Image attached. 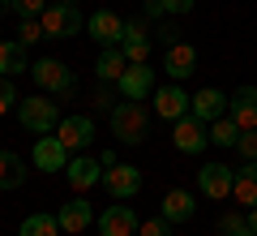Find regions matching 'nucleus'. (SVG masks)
<instances>
[{"label": "nucleus", "instance_id": "nucleus-1", "mask_svg": "<svg viewBox=\"0 0 257 236\" xmlns=\"http://www.w3.org/2000/svg\"><path fill=\"white\" fill-rule=\"evenodd\" d=\"M111 137L124 142V146H142V142L150 137V116H146V108L133 103V99L116 103V108H111Z\"/></svg>", "mask_w": 257, "mask_h": 236}, {"label": "nucleus", "instance_id": "nucleus-2", "mask_svg": "<svg viewBox=\"0 0 257 236\" xmlns=\"http://www.w3.org/2000/svg\"><path fill=\"white\" fill-rule=\"evenodd\" d=\"M30 77L39 82L43 95H60V99L73 95V69H69L64 60H56V56H39V60H30Z\"/></svg>", "mask_w": 257, "mask_h": 236}, {"label": "nucleus", "instance_id": "nucleus-3", "mask_svg": "<svg viewBox=\"0 0 257 236\" xmlns=\"http://www.w3.org/2000/svg\"><path fill=\"white\" fill-rule=\"evenodd\" d=\"M18 120L30 129V133L43 137V133H56V125H60L64 116H60V108H56L52 99H43V91H39L35 99H22L18 103Z\"/></svg>", "mask_w": 257, "mask_h": 236}, {"label": "nucleus", "instance_id": "nucleus-4", "mask_svg": "<svg viewBox=\"0 0 257 236\" xmlns=\"http://www.w3.org/2000/svg\"><path fill=\"white\" fill-rule=\"evenodd\" d=\"M39 22H43V35L47 39H69V35H77V30L86 26L82 9H77V5H60V0H52Z\"/></svg>", "mask_w": 257, "mask_h": 236}, {"label": "nucleus", "instance_id": "nucleus-5", "mask_svg": "<svg viewBox=\"0 0 257 236\" xmlns=\"http://www.w3.org/2000/svg\"><path fill=\"white\" fill-rule=\"evenodd\" d=\"M172 142H176V150H180V154H202L206 146H210V125H206V120H197V116L189 112V116L176 120Z\"/></svg>", "mask_w": 257, "mask_h": 236}, {"label": "nucleus", "instance_id": "nucleus-6", "mask_svg": "<svg viewBox=\"0 0 257 236\" xmlns=\"http://www.w3.org/2000/svg\"><path fill=\"white\" fill-rule=\"evenodd\" d=\"M103 189H107L116 202L138 198V193H142V168H133V164H111V168H103Z\"/></svg>", "mask_w": 257, "mask_h": 236}, {"label": "nucleus", "instance_id": "nucleus-7", "mask_svg": "<svg viewBox=\"0 0 257 236\" xmlns=\"http://www.w3.org/2000/svg\"><path fill=\"white\" fill-rule=\"evenodd\" d=\"M86 35L99 47H120V39H124V18L111 13V9H99V13L86 18Z\"/></svg>", "mask_w": 257, "mask_h": 236}, {"label": "nucleus", "instance_id": "nucleus-8", "mask_svg": "<svg viewBox=\"0 0 257 236\" xmlns=\"http://www.w3.org/2000/svg\"><path fill=\"white\" fill-rule=\"evenodd\" d=\"M56 137L69 146V154H77V150H86V146L94 142V120L86 116V112H73V116H64L60 125H56Z\"/></svg>", "mask_w": 257, "mask_h": 236}, {"label": "nucleus", "instance_id": "nucleus-9", "mask_svg": "<svg viewBox=\"0 0 257 236\" xmlns=\"http://www.w3.org/2000/svg\"><path fill=\"white\" fill-rule=\"evenodd\" d=\"M150 99H155V112L163 120H180V116H189V108H193V95H184V86L180 82H172V86H155V95H150Z\"/></svg>", "mask_w": 257, "mask_h": 236}, {"label": "nucleus", "instance_id": "nucleus-10", "mask_svg": "<svg viewBox=\"0 0 257 236\" xmlns=\"http://www.w3.org/2000/svg\"><path fill=\"white\" fill-rule=\"evenodd\" d=\"M116 91L124 95V99L142 103V99H146V95H155V69H150L146 60H142V64H128V69L120 73V82H116Z\"/></svg>", "mask_w": 257, "mask_h": 236}, {"label": "nucleus", "instance_id": "nucleus-11", "mask_svg": "<svg viewBox=\"0 0 257 236\" xmlns=\"http://www.w3.org/2000/svg\"><path fill=\"white\" fill-rule=\"evenodd\" d=\"M231 185H236V172H231L227 164H202L197 168V189L206 193V198H227L231 193Z\"/></svg>", "mask_w": 257, "mask_h": 236}, {"label": "nucleus", "instance_id": "nucleus-12", "mask_svg": "<svg viewBox=\"0 0 257 236\" xmlns=\"http://www.w3.org/2000/svg\"><path fill=\"white\" fill-rule=\"evenodd\" d=\"M94 223H99V236H138L142 219H138V210H133V206H107Z\"/></svg>", "mask_w": 257, "mask_h": 236}, {"label": "nucleus", "instance_id": "nucleus-13", "mask_svg": "<svg viewBox=\"0 0 257 236\" xmlns=\"http://www.w3.org/2000/svg\"><path fill=\"white\" fill-rule=\"evenodd\" d=\"M227 116L240 129H257V86H236L227 95Z\"/></svg>", "mask_w": 257, "mask_h": 236}, {"label": "nucleus", "instance_id": "nucleus-14", "mask_svg": "<svg viewBox=\"0 0 257 236\" xmlns=\"http://www.w3.org/2000/svg\"><path fill=\"white\" fill-rule=\"evenodd\" d=\"M64 176H69V185H73L77 193H86V189H94V185H103V164L90 159V154H73L69 168H64Z\"/></svg>", "mask_w": 257, "mask_h": 236}, {"label": "nucleus", "instance_id": "nucleus-15", "mask_svg": "<svg viewBox=\"0 0 257 236\" xmlns=\"http://www.w3.org/2000/svg\"><path fill=\"white\" fill-rule=\"evenodd\" d=\"M35 168H43V172H64V168H69V146L56 133H43L35 142Z\"/></svg>", "mask_w": 257, "mask_h": 236}, {"label": "nucleus", "instance_id": "nucleus-16", "mask_svg": "<svg viewBox=\"0 0 257 236\" xmlns=\"http://www.w3.org/2000/svg\"><path fill=\"white\" fill-rule=\"evenodd\" d=\"M163 73L172 77V82L193 77V73H197V47H193V43H172L167 56H163Z\"/></svg>", "mask_w": 257, "mask_h": 236}, {"label": "nucleus", "instance_id": "nucleus-17", "mask_svg": "<svg viewBox=\"0 0 257 236\" xmlns=\"http://www.w3.org/2000/svg\"><path fill=\"white\" fill-rule=\"evenodd\" d=\"M120 47H124L128 64H142L150 56V18H138V22H124V39H120Z\"/></svg>", "mask_w": 257, "mask_h": 236}, {"label": "nucleus", "instance_id": "nucleus-18", "mask_svg": "<svg viewBox=\"0 0 257 236\" xmlns=\"http://www.w3.org/2000/svg\"><path fill=\"white\" fill-rule=\"evenodd\" d=\"M56 219H60V232L77 236V232H86V227L94 223V206L86 198H73V202H64V206L56 210Z\"/></svg>", "mask_w": 257, "mask_h": 236}, {"label": "nucleus", "instance_id": "nucleus-19", "mask_svg": "<svg viewBox=\"0 0 257 236\" xmlns=\"http://www.w3.org/2000/svg\"><path fill=\"white\" fill-rule=\"evenodd\" d=\"M193 116L197 120H206V125H214L219 116H227V95L223 91H214V86H206V91H197L193 95Z\"/></svg>", "mask_w": 257, "mask_h": 236}, {"label": "nucleus", "instance_id": "nucleus-20", "mask_svg": "<svg viewBox=\"0 0 257 236\" xmlns=\"http://www.w3.org/2000/svg\"><path fill=\"white\" fill-rule=\"evenodd\" d=\"M193 210H197V198H193L189 189H172V193L163 198V210H159V215H163L167 223L176 227V223H189Z\"/></svg>", "mask_w": 257, "mask_h": 236}, {"label": "nucleus", "instance_id": "nucleus-21", "mask_svg": "<svg viewBox=\"0 0 257 236\" xmlns=\"http://www.w3.org/2000/svg\"><path fill=\"white\" fill-rule=\"evenodd\" d=\"M18 73H30V60H26V47L18 39H0V77H18Z\"/></svg>", "mask_w": 257, "mask_h": 236}, {"label": "nucleus", "instance_id": "nucleus-22", "mask_svg": "<svg viewBox=\"0 0 257 236\" xmlns=\"http://www.w3.org/2000/svg\"><path fill=\"white\" fill-rule=\"evenodd\" d=\"M124 69H128L124 47H103V52H99V64H94L99 82H120V73H124Z\"/></svg>", "mask_w": 257, "mask_h": 236}, {"label": "nucleus", "instance_id": "nucleus-23", "mask_svg": "<svg viewBox=\"0 0 257 236\" xmlns=\"http://www.w3.org/2000/svg\"><path fill=\"white\" fill-rule=\"evenodd\" d=\"M240 206H257V159H248L244 168L236 172V185H231Z\"/></svg>", "mask_w": 257, "mask_h": 236}, {"label": "nucleus", "instance_id": "nucleus-24", "mask_svg": "<svg viewBox=\"0 0 257 236\" xmlns=\"http://www.w3.org/2000/svg\"><path fill=\"white\" fill-rule=\"evenodd\" d=\"M22 185H26V164H22V154L0 150V189H22Z\"/></svg>", "mask_w": 257, "mask_h": 236}, {"label": "nucleus", "instance_id": "nucleus-25", "mask_svg": "<svg viewBox=\"0 0 257 236\" xmlns=\"http://www.w3.org/2000/svg\"><path fill=\"white\" fill-rule=\"evenodd\" d=\"M18 236H60V219L56 215H26L22 219V227H18Z\"/></svg>", "mask_w": 257, "mask_h": 236}, {"label": "nucleus", "instance_id": "nucleus-26", "mask_svg": "<svg viewBox=\"0 0 257 236\" xmlns=\"http://www.w3.org/2000/svg\"><path fill=\"white\" fill-rule=\"evenodd\" d=\"M240 133H244V129H240L231 116H219V120L210 125V142H214V146H236Z\"/></svg>", "mask_w": 257, "mask_h": 236}, {"label": "nucleus", "instance_id": "nucleus-27", "mask_svg": "<svg viewBox=\"0 0 257 236\" xmlns=\"http://www.w3.org/2000/svg\"><path fill=\"white\" fill-rule=\"evenodd\" d=\"M193 5H197V0H146V18L159 22V18H167V13H193Z\"/></svg>", "mask_w": 257, "mask_h": 236}, {"label": "nucleus", "instance_id": "nucleus-28", "mask_svg": "<svg viewBox=\"0 0 257 236\" xmlns=\"http://www.w3.org/2000/svg\"><path fill=\"white\" fill-rule=\"evenodd\" d=\"M39 39H47V35H43V22H39V18H22V26H18V43L30 47V43H39Z\"/></svg>", "mask_w": 257, "mask_h": 236}, {"label": "nucleus", "instance_id": "nucleus-29", "mask_svg": "<svg viewBox=\"0 0 257 236\" xmlns=\"http://www.w3.org/2000/svg\"><path fill=\"white\" fill-rule=\"evenodd\" d=\"M138 236H172V223H167L163 215H155V219H142V223H138Z\"/></svg>", "mask_w": 257, "mask_h": 236}, {"label": "nucleus", "instance_id": "nucleus-30", "mask_svg": "<svg viewBox=\"0 0 257 236\" xmlns=\"http://www.w3.org/2000/svg\"><path fill=\"white\" fill-rule=\"evenodd\" d=\"M236 150H240V159H257V129H244V133H240V142H236Z\"/></svg>", "mask_w": 257, "mask_h": 236}, {"label": "nucleus", "instance_id": "nucleus-31", "mask_svg": "<svg viewBox=\"0 0 257 236\" xmlns=\"http://www.w3.org/2000/svg\"><path fill=\"white\" fill-rule=\"evenodd\" d=\"M244 223H248V219L240 215V210H227V215L219 219V232H223V236H236V232H240V227H244Z\"/></svg>", "mask_w": 257, "mask_h": 236}, {"label": "nucleus", "instance_id": "nucleus-32", "mask_svg": "<svg viewBox=\"0 0 257 236\" xmlns=\"http://www.w3.org/2000/svg\"><path fill=\"white\" fill-rule=\"evenodd\" d=\"M43 0H13V13H18V18H43Z\"/></svg>", "mask_w": 257, "mask_h": 236}, {"label": "nucleus", "instance_id": "nucleus-33", "mask_svg": "<svg viewBox=\"0 0 257 236\" xmlns=\"http://www.w3.org/2000/svg\"><path fill=\"white\" fill-rule=\"evenodd\" d=\"M13 103H22V99H18V91H13V77H0V116H5Z\"/></svg>", "mask_w": 257, "mask_h": 236}, {"label": "nucleus", "instance_id": "nucleus-34", "mask_svg": "<svg viewBox=\"0 0 257 236\" xmlns=\"http://www.w3.org/2000/svg\"><path fill=\"white\" fill-rule=\"evenodd\" d=\"M155 39H159V43H163V47L180 43V35H176V26H172V22H159V26H155Z\"/></svg>", "mask_w": 257, "mask_h": 236}, {"label": "nucleus", "instance_id": "nucleus-35", "mask_svg": "<svg viewBox=\"0 0 257 236\" xmlns=\"http://www.w3.org/2000/svg\"><path fill=\"white\" fill-rule=\"evenodd\" d=\"M244 219H248V227L257 232V206H248V215H244Z\"/></svg>", "mask_w": 257, "mask_h": 236}, {"label": "nucleus", "instance_id": "nucleus-36", "mask_svg": "<svg viewBox=\"0 0 257 236\" xmlns=\"http://www.w3.org/2000/svg\"><path fill=\"white\" fill-rule=\"evenodd\" d=\"M13 9V0H0V18H5V13H9Z\"/></svg>", "mask_w": 257, "mask_h": 236}, {"label": "nucleus", "instance_id": "nucleus-37", "mask_svg": "<svg viewBox=\"0 0 257 236\" xmlns=\"http://www.w3.org/2000/svg\"><path fill=\"white\" fill-rule=\"evenodd\" d=\"M236 236H257V232H253V227H248V223H244V227H240V232H236Z\"/></svg>", "mask_w": 257, "mask_h": 236}, {"label": "nucleus", "instance_id": "nucleus-38", "mask_svg": "<svg viewBox=\"0 0 257 236\" xmlns=\"http://www.w3.org/2000/svg\"><path fill=\"white\" fill-rule=\"evenodd\" d=\"M60 5H77V0H60Z\"/></svg>", "mask_w": 257, "mask_h": 236}]
</instances>
